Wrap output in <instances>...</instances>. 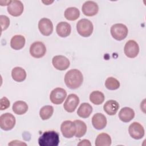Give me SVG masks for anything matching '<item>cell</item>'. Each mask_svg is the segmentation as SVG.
<instances>
[{
  "mask_svg": "<svg viewBox=\"0 0 146 146\" xmlns=\"http://www.w3.org/2000/svg\"><path fill=\"white\" fill-rule=\"evenodd\" d=\"M54 112V108L51 106H43L39 111V115L43 120H47L51 117Z\"/></svg>",
  "mask_w": 146,
  "mask_h": 146,
  "instance_id": "cell-28",
  "label": "cell"
},
{
  "mask_svg": "<svg viewBox=\"0 0 146 146\" xmlns=\"http://www.w3.org/2000/svg\"><path fill=\"white\" fill-rule=\"evenodd\" d=\"M135 117L134 111L129 107H124L120 110L119 113V117L123 122L128 123Z\"/></svg>",
  "mask_w": 146,
  "mask_h": 146,
  "instance_id": "cell-18",
  "label": "cell"
},
{
  "mask_svg": "<svg viewBox=\"0 0 146 146\" xmlns=\"http://www.w3.org/2000/svg\"><path fill=\"white\" fill-rule=\"evenodd\" d=\"M46 52L45 45L42 42H35L30 47V53L32 56L35 58L43 57Z\"/></svg>",
  "mask_w": 146,
  "mask_h": 146,
  "instance_id": "cell-7",
  "label": "cell"
},
{
  "mask_svg": "<svg viewBox=\"0 0 146 146\" xmlns=\"http://www.w3.org/2000/svg\"><path fill=\"white\" fill-rule=\"evenodd\" d=\"M76 30L79 35L83 37L90 36L94 30L92 22L87 19H82L76 24Z\"/></svg>",
  "mask_w": 146,
  "mask_h": 146,
  "instance_id": "cell-3",
  "label": "cell"
},
{
  "mask_svg": "<svg viewBox=\"0 0 146 146\" xmlns=\"http://www.w3.org/2000/svg\"><path fill=\"white\" fill-rule=\"evenodd\" d=\"M83 13L88 17H92L95 15L98 11L99 7L98 4L94 1H88L85 2L82 7Z\"/></svg>",
  "mask_w": 146,
  "mask_h": 146,
  "instance_id": "cell-15",
  "label": "cell"
},
{
  "mask_svg": "<svg viewBox=\"0 0 146 146\" xmlns=\"http://www.w3.org/2000/svg\"><path fill=\"white\" fill-rule=\"evenodd\" d=\"M26 145L27 144L25 143H23L21 141H19V140H13V141H11V143H9V145Z\"/></svg>",
  "mask_w": 146,
  "mask_h": 146,
  "instance_id": "cell-32",
  "label": "cell"
},
{
  "mask_svg": "<svg viewBox=\"0 0 146 146\" xmlns=\"http://www.w3.org/2000/svg\"><path fill=\"white\" fill-rule=\"evenodd\" d=\"M38 29L42 35L48 36L53 31V25L50 19L43 18L40 19L38 22Z\"/></svg>",
  "mask_w": 146,
  "mask_h": 146,
  "instance_id": "cell-11",
  "label": "cell"
},
{
  "mask_svg": "<svg viewBox=\"0 0 146 146\" xmlns=\"http://www.w3.org/2000/svg\"><path fill=\"white\" fill-rule=\"evenodd\" d=\"M104 95L103 93L99 91H94L90 94V100L95 105L102 104L104 100Z\"/></svg>",
  "mask_w": 146,
  "mask_h": 146,
  "instance_id": "cell-27",
  "label": "cell"
},
{
  "mask_svg": "<svg viewBox=\"0 0 146 146\" xmlns=\"http://www.w3.org/2000/svg\"><path fill=\"white\" fill-rule=\"evenodd\" d=\"M92 112V106L88 103H83L78 109L77 114L80 117L87 118L90 116Z\"/></svg>",
  "mask_w": 146,
  "mask_h": 146,
  "instance_id": "cell-21",
  "label": "cell"
},
{
  "mask_svg": "<svg viewBox=\"0 0 146 146\" xmlns=\"http://www.w3.org/2000/svg\"><path fill=\"white\" fill-rule=\"evenodd\" d=\"M52 64L56 70L63 71L68 68L70 66V62L68 58L63 55H56L53 57Z\"/></svg>",
  "mask_w": 146,
  "mask_h": 146,
  "instance_id": "cell-10",
  "label": "cell"
},
{
  "mask_svg": "<svg viewBox=\"0 0 146 146\" xmlns=\"http://www.w3.org/2000/svg\"><path fill=\"white\" fill-rule=\"evenodd\" d=\"M128 132L130 136L136 140L140 139L144 136V129L143 127L137 122H133L129 125Z\"/></svg>",
  "mask_w": 146,
  "mask_h": 146,
  "instance_id": "cell-12",
  "label": "cell"
},
{
  "mask_svg": "<svg viewBox=\"0 0 146 146\" xmlns=\"http://www.w3.org/2000/svg\"><path fill=\"white\" fill-rule=\"evenodd\" d=\"M92 124L95 129H102L107 125V119L102 113H96L92 117Z\"/></svg>",
  "mask_w": 146,
  "mask_h": 146,
  "instance_id": "cell-16",
  "label": "cell"
},
{
  "mask_svg": "<svg viewBox=\"0 0 146 146\" xmlns=\"http://www.w3.org/2000/svg\"><path fill=\"white\" fill-rule=\"evenodd\" d=\"M124 52L127 57L135 58L139 52V44L133 40H129L124 46Z\"/></svg>",
  "mask_w": 146,
  "mask_h": 146,
  "instance_id": "cell-9",
  "label": "cell"
},
{
  "mask_svg": "<svg viewBox=\"0 0 146 146\" xmlns=\"http://www.w3.org/2000/svg\"><path fill=\"white\" fill-rule=\"evenodd\" d=\"M78 145H91V143L88 140H83L78 144Z\"/></svg>",
  "mask_w": 146,
  "mask_h": 146,
  "instance_id": "cell-33",
  "label": "cell"
},
{
  "mask_svg": "<svg viewBox=\"0 0 146 146\" xmlns=\"http://www.w3.org/2000/svg\"><path fill=\"white\" fill-rule=\"evenodd\" d=\"M59 143V135L55 131H47L38 139L40 146H57Z\"/></svg>",
  "mask_w": 146,
  "mask_h": 146,
  "instance_id": "cell-2",
  "label": "cell"
},
{
  "mask_svg": "<svg viewBox=\"0 0 146 146\" xmlns=\"http://www.w3.org/2000/svg\"><path fill=\"white\" fill-rule=\"evenodd\" d=\"M25 41V38L23 35H15L11 39L10 46L14 50H20L24 47Z\"/></svg>",
  "mask_w": 146,
  "mask_h": 146,
  "instance_id": "cell-20",
  "label": "cell"
},
{
  "mask_svg": "<svg viewBox=\"0 0 146 146\" xmlns=\"http://www.w3.org/2000/svg\"><path fill=\"white\" fill-rule=\"evenodd\" d=\"M23 5L20 1H11L7 6V11L12 16H20L23 11Z\"/></svg>",
  "mask_w": 146,
  "mask_h": 146,
  "instance_id": "cell-14",
  "label": "cell"
},
{
  "mask_svg": "<svg viewBox=\"0 0 146 146\" xmlns=\"http://www.w3.org/2000/svg\"><path fill=\"white\" fill-rule=\"evenodd\" d=\"M0 109L1 111L6 110L10 106V102L6 97H3L0 100Z\"/></svg>",
  "mask_w": 146,
  "mask_h": 146,
  "instance_id": "cell-31",
  "label": "cell"
},
{
  "mask_svg": "<svg viewBox=\"0 0 146 146\" xmlns=\"http://www.w3.org/2000/svg\"><path fill=\"white\" fill-rule=\"evenodd\" d=\"M13 111L17 115L25 114L28 110V105L23 101H17L13 105Z\"/></svg>",
  "mask_w": 146,
  "mask_h": 146,
  "instance_id": "cell-23",
  "label": "cell"
},
{
  "mask_svg": "<svg viewBox=\"0 0 146 146\" xmlns=\"http://www.w3.org/2000/svg\"><path fill=\"white\" fill-rule=\"evenodd\" d=\"M105 86L110 90H115L119 88L120 82L115 78L109 77L106 80Z\"/></svg>",
  "mask_w": 146,
  "mask_h": 146,
  "instance_id": "cell-29",
  "label": "cell"
},
{
  "mask_svg": "<svg viewBox=\"0 0 146 146\" xmlns=\"http://www.w3.org/2000/svg\"><path fill=\"white\" fill-rule=\"evenodd\" d=\"M67 96V92L62 88L57 87L54 89L50 93V99L55 104H62Z\"/></svg>",
  "mask_w": 146,
  "mask_h": 146,
  "instance_id": "cell-6",
  "label": "cell"
},
{
  "mask_svg": "<svg viewBox=\"0 0 146 146\" xmlns=\"http://www.w3.org/2000/svg\"><path fill=\"white\" fill-rule=\"evenodd\" d=\"M119 108L118 102L114 100H110L106 102L103 106L104 111L109 115H114Z\"/></svg>",
  "mask_w": 146,
  "mask_h": 146,
  "instance_id": "cell-19",
  "label": "cell"
},
{
  "mask_svg": "<svg viewBox=\"0 0 146 146\" xmlns=\"http://www.w3.org/2000/svg\"><path fill=\"white\" fill-rule=\"evenodd\" d=\"M0 22L1 26V31H3L6 30L10 25L9 18L6 15H1L0 16Z\"/></svg>",
  "mask_w": 146,
  "mask_h": 146,
  "instance_id": "cell-30",
  "label": "cell"
},
{
  "mask_svg": "<svg viewBox=\"0 0 146 146\" xmlns=\"http://www.w3.org/2000/svg\"><path fill=\"white\" fill-rule=\"evenodd\" d=\"M11 76L16 82H23L26 78V72L22 67H14L11 71Z\"/></svg>",
  "mask_w": 146,
  "mask_h": 146,
  "instance_id": "cell-22",
  "label": "cell"
},
{
  "mask_svg": "<svg viewBox=\"0 0 146 146\" xmlns=\"http://www.w3.org/2000/svg\"><path fill=\"white\" fill-rule=\"evenodd\" d=\"M83 76L82 72L77 69H72L66 72L64 76V82L70 89H76L82 84Z\"/></svg>",
  "mask_w": 146,
  "mask_h": 146,
  "instance_id": "cell-1",
  "label": "cell"
},
{
  "mask_svg": "<svg viewBox=\"0 0 146 146\" xmlns=\"http://www.w3.org/2000/svg\"><path fill=\"white\" fill-rule=\"evenodd\" d=\"M71 31V27L70 25L66 22H59L56 27V31L58 35L62 38L68 36Z\"/></svg>",
  "mask_w": 146,
  "mask_h": 146,
  "instance_id": "cell-17",
  "label": "cell"
},
{
  "mask_svg": "<svg viewBox=\"0 0 146 146\" xmlns=\"http://www.w3.org/2000/svg\"><path fill=\"white\" fill-rule=\"evenodd\" d=\"M15 118L10 113H5L0 116V127L5 131L12 129L15 124Z\"/></svg>",
  "mask_w": 146,
  "mask_h": 146,
  "instance_id": "cell-5",
  "label": "cell"
},
{
  "mask_svg": "<svg viewBox=\"0 0 146 146\" xmlns=\"http://www.w3.org/2000/svg\"><path fill=\"white\" fill-rule=\"evenodd\" d=\"M79 103V97L74 94H70L63 105L64 110L68 112H72L75 111Z\"/></svg>",
  "mask_w": 146,
  "mask_h": 146,
  "instance_id": "cell-13",
  "label": "cell"
},
{
  "mask_svg": "<svg viewBox=\"0 0 146 146\" xmlns=\"http://www.w3.org/2000/svg\"><path fill=\"white\" fill-rule=\"evenodd\" d=\"M80 15V11L78 9L75 7L67 8L64 11V17L68 21H75Z\"/></svg>",
  "mask_w": 146,
  "mask_h": 146,
  "instance_id": "cell-26",
  "label": "cell"
},
{
  "mask_svg": "<svg viewBox=\"0 0 146 146\" xmlns=\"http://www.w3.org/2000/svg\"><path fill=\"white\" fill-rule=\"evenodd\" d=\"M128 28L122 23L113 25L111 27V34L112 36L117 40L124 39L128 34Z\"/></svg>",
  "mask_w": 146,
  "mask_h": 146,
  "instance_id": "cell-4",
  "label": "cell"
},
{
  "mask_svg": "<svg viewBox=\"0 0 146 146\" xmlns=\"http://www.w3.org/2000/svg\"><path fill=\"white\" fill-rule=\"evenodd\" d=\"M60 131L63 136L66 138L72 137L76 133V127L74 121H64L61 124Z\"/></svg>",
  "mask_w": 146,
  "mask_h": 146,
  "instance_id": "cell-8",
  "label": "cell"
},
{
  "mask_svg": "<svg viewBox=\"0 0 146 146\" xmlns=\"http://www.w3.org/2000/svg\"><path fill=\"white\" fill-rule=\"evenodd\" d=\"M111 144L110 136L106 133H102L98 135L95 140L96 146H109Z\"/></svg>",
  "mask_w": 146,
  "mask_h": 146,
  "instance_id": "cell-24",
  "label": "cell"
},
{
  "mask_svg": "<svg viewBox=\"0 0 146 146\" xmlns=\"http://www.w3.org/2000/svg\"><path fill=\"white\" fill-rule=\"evenodd\" d=\"M74 123L76 127L75 136L76 137H81L84 136L87 131V125L86 123L80 120H75Z\"/></svg>",
  "mask_w": 146,
  "mask_h": 146,
  "instance_id": "cell-25",
  "label": "cell"
}]
</instances>
